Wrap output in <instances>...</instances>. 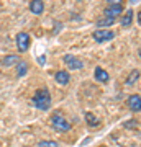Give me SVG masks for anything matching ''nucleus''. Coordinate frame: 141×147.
<instances>
[{
	"label": "nucleus",
	"mask_w": 141,
	"mask_h": 147,
	"mask_svg": "<svg viewBox=\"0 0 141 147\" xmlns=\"http://www.w3.org/2000/svg\"><path fill=\"white\" fill-rule=\"evenodd\" d=\"M31 103L38 110H43V111L49 110L51 108V95H49V90L48 88L36 90L35 95H33V98H31Z\"/></svg>",
	"instance_id": "f257e3e1"
},
{
	"label": "nucleus",
	"mask_w": 141,
	"mask_h": 147,
	"mask_svg": "<svg viewBox=\"0 0 141 147\" xmlns=\"http://www.w3.org/2000/svg\"><path fill=\"white\" fill-rule=\"evenodd\" d=\"M51 126H52V129H56L58 132H67V131H71V123H69L64 116H61V115H52L51 116Z\"/></svg>",
	"instance_id": "f03ea898"
},
{
	"label": "nucleus",
	"mask_w": 141,
	"mask_h": 147,
	"mask_svg": "<svg viewBox=\"0 0 141 147\" xmlns=\"http://www.w3.org/2000/svg\"><path fill=\"white\" fill-rule=\"evenodd\" d=\"M121 13H123V3L118 2V0L110 2L104 10V15L107 16V18H113V20H116V16L121 15Z\"/></svg>",
	"instance_id": "7ed1b4c3"
},
{
	"label": "nucleus",
	"mask_w": 141,
	"mask_h": 147,
	"mask_svg": "<svg viewBox=\"0 0 141 147\" xmlns=\"http://www.w3.org/2000/svg\"><path fill=\"white\" fill-rule=\"evenodd\" d=\"M15 42H16V47H18V51H20V53H26V51L30 49L31 38H30L28 33L20 31L18 34H16V38H15Z\"/></svg>",
	"instance_id": "20e7f679"
},
{
	"label": "nucleus",
	"mask_w": 141,
	"mask_h": 147,
	"mask_svg": "<svg viewBox=\"0 0 141 147\" xmlns=\"http://www.w3.org/2000/svg\"><path fill=\"white\" fill-rule=\"evenodd\" d=\"M92 38H94V41H95V42L102 44V42L112 41V39L115 38V33L110 31V30H95V31L92 33Z\"/></svg>",
	"instance_id": "39448f33"
},
{
	"label": "nucleus",
	"mask_w": 141,
	"mask_h": 147,
	"mask_svg": "<svg viewBox=\"0 0 141 147\" xmlns=\"http://www.w3.org/2000/svg\"><path fill=\"white\" fill-rule=\"evenodd\" d=\"M63 62L67 65L69 69H72V70H79V69L84 67V62L80 61V59H77L76 56H72V54H66L63 57Z\"/></svg>",
	"instance_id": "423d86ee"
},
{
	"label": "nucleus",
	"mask_w": 141,
	"mask_h": 147,
	"mask_svg": "<svg viewBox=\"0 0 141 147\" xmlns=\"http://www.w3.org/2000/svg\"><path fill=\"white\" fill-rule=\"evenodd\" d=\"M126 106H128L131 111L138 113V111L141 110V96L138 93L130 95V96H128V100H126Z\"/></svg>",
	"instance_id": "0eeeda50"
},
{
	"label": "nucleus",
	"mask_w": 141,
	"mask_h": 147,
	"mask_svg": "<svg viewBox=\"0 0 141 147\" xmlns=\"http://www.w3.org/2000/svg\"><path fill=\"white\" fill-rule=\"evenodd\" d=\"M94 79L97 80V82H100V84H107V82L110 80V75H108V72H107L104 67H95Z\"/></svg>",
	"instance_id": "6e6552de"
},
{
	"label": "nucleus",
	"mask_w": 141,
	"mask_h": 147,
	"mask_svg": "<svg viewBox=\"0 0 141 147\" xmlns=\"http://www.w3.org/2000/svg\"><path fill=\"white\" fill-rule=\"evenodd\" d=\"M20 62V56L18 54H7L5 57L0 61V64L3 65V67H13L16 64Z\"/></svg>",
	"instance_id": "1a4fd4ad"
},
{
	"label": "nucleus",
	"mask_w": 141,
	"mask_h": 147,
	"mask_svg": "<svg viewBox=\"0 0 141 147\" xmlns=\"http://www.w3.org/2000/svg\"><path fill=\"white\" fill-rule=\"evenodd\" d=\"M54 80H56L59 85H67L69 80H71V75H69V72H66V70H58V72L54 74Z\"/></svg>",
	"instance_id": "9d476101"
},
{
	"label": "nucleus",
	"mask_w": 141,
	"mask_h": 147,
	"mask_svg": "<svg viewBox=\"0 0 141 147\" xmlns=\"http://www.w3.org/2000/svg\"><path fill=\"white\" fill-rule=\"evenodd\" d=\"M30 11H31L33 15H43L44 3H43L41 0H33V2H30Z\"/></svg>",
	"instance_id": "9b49d317"
},
{
	"label": "nucleus",
	"mask_w": 141,
	"mask_h": 147,
	"mask_svg": "<svg viewBox=\"0 0 141 147\" xmlns=\"http://www.w3.org/2000/svg\"><path fill=\"white\" fill-rule=\"evenodd\" d=\"M85 123H87L89 127H99L100 126L99 118H97L94 113H85Z\"/></svg>",
	"instance_id": "f8f14e48"
},
{
	"label": "nucleus",
	"mask_w": 141,
	"mask_h": 147,
	"mask_svg": "<svg viewBox=\"0 0 141 147\" xmlns=\"http://www.w3.org/2000/svg\"><path fill=\"white\" fill-rule=\"evenodd\" d=\"M131 21H133V10H126L125 15L121 16V20H120L121 26H123V28H130L131 26Z\"/></svg>",
	"instance_id": "ddd939ff"
},
{
	"label": "nucleus",
	"mask_w": 141,
	"mask_h": 147,
	"mask_svg": "<svg viewBox=\"0 0 141 147\" xmlns=\"http://www.w3.org/2000/svg\"><path fill=\"white\" fill-rule=\"evenodd\" d=\"M28 74V62L26 61H20L16 64V77H25Z\"/></svg>",
	"instance_id": "4468645a"
},
{
	"label": "nucleus",
	"mask_w": 141,
	"mask_h": 147,
	"mask_svg": "<svg viewBox=\"0 0 141 147\" xmlns=\"http://www.w3.org/2000/svg\"><path fill=\"white\" fill-rule=\"evenodd\" d=\"M115 23V20L113 18H107V16H104V18H100V20H97V26L102 30V28H108V26H112Z\"/></svg>",
	"instance_id": "2eb2a0df"
},
{
	"label": "nucleus",
	"mask_w": 141,
	"mask_h": 147,
	"mask_svg": "<svg viewBox=\"0 0 141 147\" xmlns=\"http://www.w3.org/2000/svg\"><path fill=\"white\" fill-rule=\"evenodd\" d=\"M138 79H140V70L138 69H135V70H131L130 75H128V79H126V85H133L138 82Z\"/></svg>",
	"instance_id": "dca6fc26"
},
{
	"label": "nucleus",
	"mask_w": 141,
	"mask_h": 147,
	"mask_svg": "<svg viewBox=\"0 0 141 147\" xmlns=\"http://www.w3.org/2000/svg\"><path fill=\"white\" fill-rule=\"evenodd\" d=\"M38 146H40V147H58L59 144L56 141H41Z\"/></svg>",
	"instance_id": "f3484780"
},
{
	"label": "nucleus",
	"mask_w": 141,
	"mask_h": 147,
	"mask_svg": "<svg viewBox=\"0 0 141 147\" xmlns=\"http://www.w3.org/2000/svg\"><path fill=\"white\" fill-rule=\"evenodd\" d=\"M44 62H46V57H44V56H40V57H38V64L44 65Z\"/></svg>",
	"instance_id": "a211bd4d"
},
{
	"label": "nucleus",
	"mask_w": 141,
	"mask_h": 147,
	"mask_svg": "<svg viewBox=\"0 0 141 147\" xmlns=\"http://www.w3.org/2000/svg\"><path fill=\"white\" fill-rule=\"evenodd\" d=\"M130 126H136V123H125V127H130Z\"/></svg>",
	"instance_id": "6ab92c4d"
},
{
	"label": "nucleus",
	"mask_w": 141,
	"mask_h": 147,
	"mask_svg": "<svg viewBox=\"0 0 141 147\" xmlns=\"http://www.w3.org/2000/svg\"><path fill=\"white\" fill-rule=\"evenodd\" d=\"M102 147H105V146H102Z\"/></svg>",
	"instance_id": "aec40b11"
}]
</instances>
